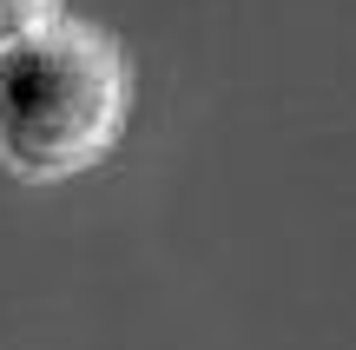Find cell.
<instances>
[{"mask_svg":"<svg viewBox=\"0 0 356 350\" xmlns=\"http://www.w3.org/2000/svg\"><path fill=\"white\" fill-rule=\"evenodd\" d=\"M132 119V66L92 20H47L0 47V166L26 185H60L106 166Z\"/></svg>","mask_w":356,"mask_h":350,"instance_id":"obj_1","label":"cell"},{"mask_svg":"<svg viewBox=\"0 0 356 350\" xmlns=\"http://www.w3.org/2000/svg\"><path fill=\"white\" fill-rule=\"evenodd\" d=\"M47 20H60V0H0V47L40 33Z\"/></svg>","mask_w":356,"mask_h":350,"instance_id":"obj_2","label":"cell"}]
</instances>
